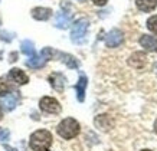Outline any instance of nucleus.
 Here are the masks:
<instances>
[{"instance_id":"f8f14e48","label":"nucleus","mask_w":157,"mask_h":151,"mask_svg":"<svg viewBox=\"0 0 157 151\" xmlns=\"http://www.w3.org/2000/svg\"><path fill=\"white\" fill-rule=\"evenodd\" d=\"M30 13H32L33 19L45 22V20H48L52 16V9H49V7H35V9H32Z\"/></svg>"},{"instance_id":"cd10ccee","label":"nucleus","mask_w":157,"mask_h":151,"mask_svg":"<svg viewBox=\"0 0 157 151\" xmlns=\"http://www.w3.org/2000/svg\"><path fill=\"white\" fill-rule=\"evenodd\" d=\"M143 151H151V150H143Z\"/></svg>"},{"instance_id":"393cba45","label":"nucleus","mask_w":157,"mask_h":151,"mask_svg":"<svg viewBox=\"0 0 157 151\" xmlns=\"http://www.w3.org/2000/svg\"><path fill=\"white\" fill-rule=\"evenodd\" d=\"M154 131L157 132V119H156V123H154Z\"/></svg>"},{"instance_id":"f3484780","label":"nucleus","mask_w":157,"mask_h":151,"mask_svg":"<svg viewBox=\"0 0 157 151\" xmlns=\"http://www.w3.org/2000/svg\"><path fill=\"white\" fill-rule=\"evenodd\" d=\"M46 63V59L42 56V55H35V56H30L26 61V66L32 68V69H39V68H43Z\"/></svg>"},{"instance_id":"2eb2a0df","label":"nucleus","mask_w":157,"mask_h":151,"mask_svg":"<svg viewBox=\"0 0 157 151\" xmlns=\"http://www.w3.org/2000/svg\"><path fill=\"white\" fill-rule=\"evenodd\" d=\"M58 58H61V61L68 66V68H71V69H76L78 66H79V62L76 59L75 56H72L69 53H62V52H58L56 55Z\"/></svg>"},{"instance_id":"f257e3e1","label":"nucleus","mask_w":157,"mask_h":151,"mask_svg":"<svg viewBox=\"0 0 157 151\" xmlns=\"http://www.w3.org/2000/svg\"><path fill=\"white\" fill-rule=\"evenodd\" d=\"M52 134L48 130H38L29 138V147L32 151H48L52 145Z\"/></svg>"},{"instance_id":"f03ea898","label":"nucleus","mask_w":157,"mask_h":151,"mask_svg":"<svg viewBox=\"0 0 157 151\" xmlns=\"http://www.w3.org/2000/svg\"><path fill=\"white\" fill-rule=\"evenodd\" d=\"M79 123L74 118H65L62 119L59 125H58L56 131L58 134L61 135L63 140H71V138H75L78 134H79Z\"/></svg>"},{"instance_id":"5701e85b","label":"nucleus","mask_w":157,"mask_h":151,"mask_svg":"<svg viewBox=\"0 0 157 151\" xmlns=\"http://www.w3.org/2000/svg\"><path fill=\"white\" fill-rule=\"evenodd\" d=\"M107 2H108V0H92V3L97 6H104Z\"/></svg>"},{"instance_id":"1a4fd4ad","label":"nucleus","mask_w":157,"mask_h":151,"mask_svg":"<svg viewBox=\"0 0 157 151\" xmlns=\"http://www.w3.org/2000/svg\"><path fill=\"white\" fill-rule=\"evenodd\" d=\"M9 78L13 81L14 84H17V85H25V84H28L29 82V76L26 75L22 69H19V68H13V69H10Z\"/></svg>"},{"instance_id":"6ab92c4d","label":"nucleus","mask_w":157,"mask_h":151,"mask_svg":"<svg viewBox=\"0 0 157 151\" xmlns=\"http://www.w3.org/2000/svg\"><path fill=\"white\" fill-rule=\"evenodd\" d=\"M40 55H42L46 61H49V59H53V58L58 55V51H53L52 47H43L42 52H40Z\"/></svg>"},{"instance_id":"39448f33","label":"nucleus","mask_w":157,"mask_h":151,"mask_svg":"<svg viewBox=\"0 0 157 151\" xmlns=\"http://www.w3.org/2000/svg\"><path fill=\"white\" fill-rule=\"evenodd\" d=\"M124 40V35L121 30L118 29H113V30H109L108 35L105 36V45L108 47H117L120 46Z\"/></svg>"},{"instance_id":"423d86ee","label":"nucleus","mask_w":157,"mask_h":151,"mask_svg":"<svg viewBox=\"0 0 157 151\" xmlns=\"http://www.w3.org/2000/svg\"><path fill=\"white\" fill-rule=\"evenodd\" d=\"M94 124L101 131H108L114 127V119L111 118V115H108V114H101L94 119Z\"/></svg>"},{"instance_id":"412c9836","label":"nucleus","mask_w":157,"mask_h":151,"mask_svg":"<svg viewBox=\"0 0 157 151\" xmlns=\"http://www.w3.org/2000/svg\"><path fill=\"white\" fill-rule=\"evenodd\" d=\"M147 29L153 33H157V14L156 16H151L148 17L147 20Z\"/></svg>"},{"instance_id":"bb28decb","label":"nucleus","mask_w":157,"mask_h":151,"mask_svg":"<svg viewBox=\"0 0 157 151\" xmlns=\"http://www.w3.org/2000/svg\"><path fill=\"white\" fill-rule=\"evenodd\" d=\"M78 2H85V0H78Z\"/></svg>"},{"instance_id":"9b49d317","label":"nucleus","mask_w":157,"mask_h":151,"mask_svg":"<svg viewBox=\"0 0 157 151\" xmlns=\"http://www.w3.org/2000/svg\"><path fill=\"white\" fill-rule=\"evenodd\" d=\"M17 101H19V95L14 92V94H9V95H6V96H3V99L0 101V105L6 111H12V109L16 108Z\"/></svg>"},{"instance_id":"20e7f679","label":"nucleus","mask_w":157,"mask_h":151,"mask_svg":"<svg viewBox=\"0 0 157 151\" xmlns=\"http://www.w3.org/2000/svg\"><path fill=\"white\" fill-rule=\"evenodd\" d=\"M39 107H40V109L43 112L46 114H59L62 109L61 104L55 98H52V96H43L39 101Z\"/></svg>"},{"instance_id":"6e6552de","label":"nucleus","mask_w":157,"mask_h":151,"mask_svg":"<svg viewBox=\"0 0 157 151\" xmlns=\"http://www.w3.org/2000/svg\"><path fill=\"white\" fill-rule=\"evenodd\" d=\"M138 42H140L141 47H144V51H147V52H157V38L156 36L143 35Z\"/></svg>"},{"instance_id":"4468645a","label":"nucleus","mask_w":157,"mask_h":151,"mask_svg":"<svg viewBox=\"0 0 157 151\" xmlns=\"http://www.w3.org/2000/svg\"><path fill=\"white\" fill-rule=\"evenodd\" d=\"M71 25V14L67 12H59L55 17V26L58 29H67Z\"/></svg>"},{"instance_id":"7ed1b4c3","label":"nucleus","mask_w":157,"mask_h":151,"mask_svg":"<svg viewBox=\"0 0 157 151\" xmlns=\"http://www.w3.org/2000/svg\"><path fill=\"white\" fill-rule=\"evenodd\" d=\"M88 28H90V22H88L85 17H81V19L75 20V23L72 25V29H71V40L72 42L78 43V45L85 42Z\"/></svg>"},{"instance_id":"a211bd4d","label":"nucleus","mask_w":157,"mask_h":151,"mask_svg":"<svg viewBox=\"0 0 157 151\" xmlns=\"http://www.w3.org/2000/svg\"><path fill=\"white\" fill-rule=\"evenodd\" d=\"M20 47H22V52L25 53V55H28V56H35V45L32 40H23L22 42V45H20Z\"/></svg>"},{"instance_id":"0eeeda50","label":"nucleus","mask_w":157,"mask_h":151,"mask_svg":"<svg viewBox=\"0 0 157 151\" xmlns=\"http://www.w3.org/2000/svg\"><path fill=\"white\" fill-rule=\"evenodd\" d=\"M65 82H67V78L59 74V72H53L52 75H49V84L56 92H62L63 88H65Z\"/></svg>"},{"instance_id":"aec40b11","label":"nucleus","mask_w":157,"mask_h":151,"mask_svg":"<svg viewBox=\"0 0 157 151\" xmlns=\"http://www.w3.org/2000/svg\"><path fill=\"white\" fill-rule=\"evenodd\" d=\"M10 91V85L5 78H0V96H6L7 92Z\"/></svg>"},{"instance_id":"dca6fc26","label":"nucleus","mask_w":157,"mask_h":151,"mask_svg":"<svg viewBox=\"0 0 157 151\" xmlns=\"http://www.w3.org/2000/svg\"><path fill=\"white\" fill-rule=\"evenodd\" d=\"M136 6L141 12H153L157 7V0H136Z\"/></svg>"},{"instance_id":"4be33fe9","label":"nucleus","mask_w":157,"mask_h":151,"mask_svg":"<svg viewBox=\"0 0 157 151\" xmlns=\"http://www.w3.org/2000/svg\"><path fill=\"white\" fill-rule=\"evenodd\" d=\"M10 137L9 130H5V128H0V141H7Z\"/></svg>"},{"instance_id":"b1692460","label":"nucleus","mask_w":157,"mask_h":151,"mask_svg":"<svg viewBox=\"0 0 157 151\" xmlns=\"http://www.w3.org/2000/svg\"><path fill=\"white\" fill-rule=\"evenodd\" d=\"M5 148H6V151H16L13 147H10V145H5Z\"/></svg>"},{"instance_id":"9d476101","label":"nucleus","mask_w":157,"mask_h":151,"mask_svg":"<svg viewBox=\"0 0 157 151\" xmlns=\"http://www.w3.org/2000/svg\"><path fill=\"white\" fill-rule=\"evenodd\" d=\"M147 63V56L143 52H134L128 59V65L136 68V69H141Z\"/></svg>"},{"instance_id":"a878e982","label":"nucleus","mask_w":157,"mask_h":151,"mask_svg":"<svg viewBox=\"0 0 157 151\" xmlns=\"http://www.w3.org/2000/svg\"><path fill=\"white\" fill-rule=\"evenodd\" d=\"M2 117H3V111H2V107H0V119H2Z\"/></svg>"},{"instance_id":"ddd939ff","label":"nucleus","mask_w":157,"mask_h":151,"mask_svg":"<svg viewBox=\"0 0 157 151\" xmlns=\"http://www.w3.org/2000/svg\"><path fill=\"white\" fill-rule=\"evenodd\" d=\"M86 85H88V79H86L85 75H81L79 79H78V84L75 85V91H76V98L79 102H84L85 99V89Z\"/></svg>"}]
</instances>
